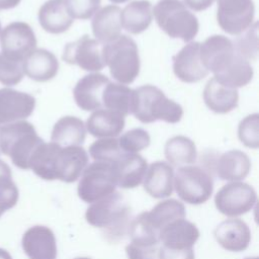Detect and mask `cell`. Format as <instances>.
<instances>
[{
	"mask_svg": "<svg viewBox=\"0 0 259 259\" xmlns=\"http://www.w3.org/2000/svg\"><path fill=\"white\" fill-rule=\"evenodd\" d=\"M164 154L173 166H186L194 163L197 158L194 142L184 136H175L169 139L165 144Z\"/></svg>",
	"mask_w": 259,
	"mask_h": 259,
	"instance_id": "cell-31",
	"label": "cell"
},
{
	"mask_svg": "<svg viewBox=\"0 0 259 259\" xmlns=\"http://www.w3.org/2000/svg\"><path fill=\"white\" fill-rule=\"evenodd\" d=\"M130 207L124 197L114 191L113 193L92 202L86 210L85 219L93 227L113 229L122 225L127 219Z\"/></svg>",
	"mask_w": 259,
	"mask_h": 259,
	"instance_id": "cell-8",
	"label": "cell"
},
{
	"mask_svg": "<svg viewBox=\"0 0 259 259\" xmlns=\"http://www.w3.org/2000/svg\"><path fill=\"white\" fill-rule=\"evenodd\" d=\"M258 23L252 24L244 34H239L233 42L235 51L247 61H255L258 56Z\"/></svg>",
	"mask_w": 259,
	"mask_h": 259,
	"instance_id": "cell-34",
	"label": "cell"
},
{
	"mask_svg": "<svg viewBox=\"0 0 259 259\" xmlns=\"http://www.w3.org/2000/svg\"><path fill=\"white\" fill-rule=\"evenodd\" d=\"M152 11L159 27L172 38L188 42L198 32L197 17L180 0H159Z\"/></svg>",
	"mask_w": 259,
	"mask_h": 259,
	"instance_id": "cell-5",
	"label": "cell"
},
{
	"mask_svg": "<svg viewBox=\"0 0 259 259\" xmlns=\"http://www.w3.org/2000/svg\"><path fill=\"white\" fill-rule=\"evenodd\" d=\"M160 259H195L193 249L176 250L160 246Z\"/></svg>",
	"mask_w": 259,
	"mask_h": 259,
	"instance_id": "cell-40",
	"label": "cell"
},
{
	"mask_svg": "<svg viewBox=\"0 0 259 259\" xmlns=\"http://www.w3.org/2000/svg\"><path fill=\"white\" fill-rule=\"evenodd\" d=\"M13 206V201L11 196L8 192L0 188V215L5 211L6 209Z\"/></svg>",
	"mask_w": 259,
	"mask_h": 259,
	"instance_id": "cell-42",
	"label": "cell"
},
{
	"mask_svg": "<svg viewBox=\"0 0 259 259\" xmlns=\"http://www.w3.org/2000/svg\"><path fill=\"white\" fill-rule=\"evenodd\" d=\"M86 138V127L82 119L76 116H63L54 125L51 140L61 147L80 146Z\"/></svg>",
	"mask_w": 259,
	"mask_h": 259,
	"instance_id": "cell-29",
	"label": "cell"
},
{
	"mask_svg": "<svg viewBox=\"0 0 259 259\" xmlns=\"http://www.w3.org/2000/svg\"><path fill=\"white\" fill-rule=\"evenodd\" d=\"M121 9L117 5H107L98 9L91 26L92 32L100 44L105 45L115 40L121 32Z\"/></svg>",
	"mask_w": 259,
	"mask_h": 259,
	"instance_id": "cell-21",
	"label": "cell"
},
{
	"mask_svg": "<svg viewBox=\"0 0 259 259\" xmlns=\"http://www.w3.org/2000/svg\"><path fill=\"white\" fill-rule=\"evenodd\" d=\"M202 96L205 105L215 113H227L238 106V90L220 84L213 77L206 82Z\"/></svg>",
	"mask_w": 259,
	"mask_h": 259,
	"instance_id": "cell-26",
	"label": "cell"
},
{
	"mask_svg": "<svg viewBox=\"0 0 259 259\" xmlns=\"http://www.w3.org/2000/svg\"><path fill=\"white\" fill-rule=\"evenodd\" d=\"M42 142L34 126L26 120L0 126V153L9 156L20 169H29L30 158Z\"/></svg>",
	"mask_w": 259,
	"mask_h": 259,
	"instance_id": "cell-3",
	"label": "cell"
},
{
	"mask_svg": "<svg viewBox=\"0 0 259 259\" xmlns=\"http://www.w3.org/2000/svg\"><path fill=\"white\" fill-rule=\"evenodd\" d=\"M251 169L248 155L240 150H230L223 153L215 163L219 178L227 181H239L247 177Z\"/></svg>",
	"mask_w": 259,
	"mask_h": 259,
	"instance_id": "cell-27",
	"label": "cell"
},
{
	"mask_svg": "<svg viewBox=\"0 0 259 259\" xmlns=\"http://www.w3.org/2000/svg\"><path fill=\"white\" fill-rule=\"evenodd\" d=\"M124 152L120 149L116 138H103L95 141L89 147V154L94 161L112 164Z\"/></svg>",
	"mask_w": 259,
	"mask_h": 259,
	"instance_id": "cell-33",
	"label": "cell"
},
{
	"mask_svg": "<svg viewBox=\"0 0 259 259\" xmlns=\"http://www.w3.org/2000/svg\"><path fill=\"white\" fill-rule=\"evenodd\" d=\"M35 107V98L11 88L0 89V124H7L28 117Z\"/></svg>",
	"mask_w": 259,
	"mask_h": 259,
	"instance_id": "cell-15",
	"label": "cell"
},
{
	"mask_svg": "<svg viewBox=\"0 0 259 259\" xmlns=\"http://www.w3.org/2000/svg\"><path fill=\"white\" fill-rule=\"evenodd\" d=\"M21 0H0V10L16 7Z\"/></svg>",
	"mask_w": 259,
	"mask_h": 259,
	"instance_id": "cell-43",
	"label": "cell"
},
{
	"mask_svg": "<svg viewBox=\"0 0 259 259\" xmlns=\"http://www.w3.org/2000/svg\"><path fill=\"white\" fill-rule=\"evenodd\" d=\"M185 214L184 204L174 198L160 201L150 211H144L147 222L158 233L170 223L184 219Z\"/></svg>",
	"mask_w": 259,
	"mask_h": 259,
	"instance_id": "cell-30",
	"label": "cell"
},
{
	"mask_svg": "<svg viewBox=\"0 0 259 259\" xmlns=\"http://www.w3.org/2000/svg\"><path fill=\"white\" fill-rule=\"evenodd\" d=\"M36 42L32 28L25 22H12L5 26L0 33L2 54L13 60L23 62L35 50Z\"/></svg>",
	"mask_w": 259,
	"mask_h": 259,
	"instance_id": "cell-11",
	"label": "cell"
},
{
	"mask_svg": "<svg viewBox=\"0 0 259 259\" xmlns=\"http://www.w3.org/2000/svg\"><path fill=\"white\" fill-rule=\"evenodd\" d=\"M173 167L163 161L152 163L146 171L143 184L146 192L154 198H164L173 191Z\"/></svg>",
	"mask_w": 259,
	"mask_h": 259,
	"instance_id": "cell-22",
	"label": "cell"
},
{
	"mask_svg": "<svg viewBox=\"0 0 259 259\" xmlns=\"http://www.w3.org/2000/svg\"><path fill=\"white\" fill-rule=\"evenodd\" d=\"M245 259H258V257H247Z\"/></svg>",
	"mask_w": 259,
	"mask_h": 259,
	"instance_id": "cell-47",
	"label": "cell"
},
{
	"mask_svg": "<svg viewBox=\"0 0 259 259\" xmlns=\"http://www.w3.org/2000/svg\"><path fill=\"white\" fill-rule=\"evenodd\" d=\"M131 113L143 123L163 120L176 123L183 116L180 104L169 99L154 85H143L133 90Z\"/></svg>",
	"mask_w": 259,
	"mask_h": 259,
	"instance_id": "cell-2",
	"label": "cell"
},
{
	"mask_svg": "<svg viewBox=\"0 0 259 259\" xmlns=\"http://www.w3.org/2000/svg\"><path fill=\"white\" fill-rule=\"evenodd\" d=\"M102 44L84 34L75 41L65 46L62 59L70 64L77 65L81 69L97 72L104 68L102 57Z\"/></svg>",
	"mask_w": 259,
	"mask_h": 259,
	"instance_id": "cell-12",
	"label": "cell"
},
{
	"mask_svg": "<svg viewBox=\"0 0 259 259\" xmlns=\"http://www.w3.org/2000/svg\"><path fill=\"white\" fill-rule=\"evenodd\" d=\"M109 79L99 73H92L82 77L74 87L73 96L76 104L85 111L102 108V95Z\"/></svg>",
	"mask_w": 259,
	"mask_h": 259,
	"instance_id": "cell-16",
	"label": "cell"
},
{
	"mask_svg": "<svg viewBox=\"0 0 259 259\" xmlns=\"http://www.w3.org/2000/svg\"><path fill=\"white\" fill-rule=\"evenodd\" d=\"M22 247L29 259L57 258L55 235L45 226H34L27 230L22 238Z\"/></svg>",
	"mask_w": 259,
	"mask_h": 259,
	"instance_id": "cell-18",
	"label": "cell"
},
{
	"mask_svg": "<svg viewBox=\"0 0 259 259\" xmlns=\"http://www.w3.org/2000/svg\"><path fill=\"white\" fill-rule=\"evenodd\" d=\"M38 21L47 32L58 34L68 30L74 19L64 0H49L38 10Z\"/></svg>",
	"mask_w": 259,
	"mask_h": 259,
	"instance_id": "cell-25",
	"label": "cell"
},
{
	"mask_svg": "<svg viewBox=\"0 0 259 259\" xmlns=\"http://www.w3.org/2000/svg\"><path fill=\"white\" fill-rule=\"evenodd\" d=\"M199 238L197 227L185 219L176 220L159 233L160 244L163 247L176 250L192 249Z\"/></svg>",
	"mask_w": 259,
	"mask_h": 259,
	"instance_id": "cell-20",
	"label": "cell"
},
{
	"mask_svg": "<svg viewBox=\"0 0 259 259\" xmlns=\"http://www.w3.org/2000/svg\"><path fill=\"white\" fill-rule=\"evenodd\" d=\"M0 30H1V24H0Z\"/></svg>",
	"mask_w": 259,
	"mask_h": 259,
	"instance_id": "cell-48",
	"label": "cell"
},
{
	"mask_svg": "<svg viewBox=\"0 0 259 259\" xmlns=\"http://www.w3.org/2000/svg\"><path fill=\"white\" fill-rule=\"evenodd\" d=\"M160 244L131 242L125 247L128 259H160Z\"/></svg>",
	"mask_w": 259,
	"mask_h": 259,
	"instance_id": "cell-39",
	"label": "cell"
},
{
	"mask_svg": "<svg viewBox=\"0 0 259 259\" xmlns=\"http://www.w3.org/2000/svg\"><path fill=\"white\" fill-rule=\"evenodd\" d=\"M257 201L255 189L245 183L234 181L224 185L214 196L217 209L231 218L250 211Z\"/></svg>",
	"mask_w": 259,
	"mask_h": 259,
	"instance_id": "cell-9",
	"label": "cell"
},
{
	"mask_svg": "<svg viewBox=\"0 0 259 259\" xmlns=\"http://www.w3.org/2000/svg\"><path fill=\"white\" fill-rule=\"evenodd\" d=\"M0 155H1V153H0Z\"/></svg>",
	"mask_w": 259,
	"mask_h": 259,
	"instance_id": "cell-49",
	"label": "cell"
},
{
	"mask_svg": "<svg viewBox=\"0 0 259 259\" xmlns=\"http://www.w3.org/2000/svg\"><path fill=\"white\" fill-rule=\"evenodd\" d=\"M70 15L77 19H89L97 12L101 0H64Z\"/></svg>",
	"mask_w": 259,
	"mask_h": 259,
	"instance_id": "cell-38",
	"label": "cell"
},
{
	"mask_svg": "<svg viewBox=\"0 0 259 259\" xmlns=\"http://www.w3.org/2000/svg\"><path fill=\"white\" fill-rule=\"evenodd\" d=\"M199 54L204 68L224 86L237 89L246 86L253 78L250 62L235 51L233 41L227 36H208L200 44Z\"/></svg>",
	"mask_w": 259,
	"mask_h": 259,
	"instance_id": "cell-1",
	"label": "cell"
},
{
	"mask_svg": "<svg viewBox=\"0 0 259 259\" xmlns=\"http://www.w3.org/2000/svg\"><path fill=\"white\" fill-rule=\"evenodd\" d=\"M109 1H111L112 3H115V4H119V3H124L128 0H109Z\"/></svg>",
	"mask_w": 259,
	"mask_h": 259,
	"instance_id": "cell-45",
	"label": "cell"
},
{
	"mask_svg": "<svg viewBox=\"0 0 259 259\" xmlns=\"http://www.w3.org/2000/svg\"><path fill=\"white\" fill-rule=\"evenodd\" d=\"M217 242L227 251L241 252L248 248L251 232L248 225L240 219H229L214 229Z\"/></svg>",
	"mask_w": 259,
	"mask_h": 259,
	"instance_id": "cell-19",
	"label": "cell"
},
{
	"mask_svg": "<svg viewBox=\"0 0 259 259\" xmlns=\"http://www.w3.org/2000/svg\"><path fill=\"white\" fill-rule=\"evenodd\" d=\"M117 140L124 153H138L149 147L151 143L150 135L143 128L130 130Z\"/></svg>",
	"mask_w": 259,
	"mask_h": 259,
	"instance_id": "cell-36",
	"label": "cell"
},
{
	"mask_svg": "<svg viewBox=\"0 0 259 259\" xmlns=\"http://www.w3.org/2000/svg\"><path fill=\"white\" fill-rule=\"evenodd\" d=\"M217 20L227 33L239 35L253 23L255 6L253 0H217Z\"/></svg>",
	"mask_w": 259,
	"mask_h": 259,
	"instance_id": "cell-10",
	"label": "cell"
},
{
	"mask_svg": "<svg viewBox=\"0 0 259 259\" xmlns=\"http://www.w3.org/2000/svg\"><path fill=\"white\" fill-rule=\"evenodd\" d=\"M238 137L241 143L251 149L259 147V114L252 113L244 117L238 126Z\"/></svg>",
	"mask_w": 259,
	"mask_h": 259,
	"instance_id": "cell-35",
	"label": "cell"
},
{
	"mask_svg": "<svg viewBox=\"0 0 259 259\" xmlns=\"http://www.w3.org/2000/svg\"><path fill=\"white\" fill-rule=\"evenodd\" d=\"M24 74L36 82H47L53 79L59 70L56 56L48 50L35 49L23 60Z\"/></svg>",
	"mask_w": 259,
	"mask_h": 259,
	"instance_id": "cell-23",
	"label": "cell"
},
{
	"mask_svg": "<svg viewBox=\"0 0 259 259\" xmlns=\"http://www.w3.org/2000/svg\"><path fill=\"white\" fill-rule=\"evenodd\" d=\"M153 18L152 4L148 0H135L125 5L120 13L121 27L132 34L145 31Z\"/></svg>",
	"mask_w": 259,
	"mask_h": 259,
	"instance_id": "cell-28",
	"label": "cell"
},
{
	"mask_svg": "<svg viewBox=\"0 0 259 259\" xmlns=\"http://www.w3.org/2000/svg\"><path fill=\"white\" fill-rule=\"evenodd\" d=\"M132 98L133 89L120 83L109 82L103 91L102 107L126 116L131 113Z\"/></svg>",
	"mask_w": 259,
	"mask_h": 259,
	"instance_id": "cell-32",
	"label": "cell"
},
{
	"mask_svg": "<svg viewBox=\"0 0 259 259\" xmlns=\"http://www.w3.org/2000/svg\"><path fill=\"white\" fill-rule=\"evenodd\" d=\"M104 65L110 75L120 84H131L140 73V57L136 41L124 34L102 46Z\"/></svg>",
	"mask_w": 259,
	"mask_h": 259,
	"instance_id": "cell-4",
	"label": "cell"
},
{
	"mask_svg": "<svg viewBox=\"0 0 259 259\" xmlns=\"http://www.w3.org/2000/svg\"><path fill=\"white\" fill-rule=\"evenodd\" d=\"M116 185L128 189L140 185L145 177L148 164L138 153H123L112 164Z\"/></svg>",
	"mask_w": 259,
	"mask_h": 259,
	"instance_id": "cell-17",
	"label": "cell"
},
{
	"mask_svg": "<svg viewBox=\"0 0 259 259\" xmlns=\"http://www.w3.org/2000/svg\"><path fill=\"white\" fill-rule=\"evenodd\" d=\"M85 127L95 138H116L124 127V116L116 111L100 108L87 118Z\"/></svg>",
	"mask_w": 259,
	"mask_h": 259,
	"instance_id": "cell-24",
	"label": "cell"
},
{
	"mask_svg": "<svg viewBox=\"0 0 259 259\" xmlns=\"http://www.w3.org/2000/svg\"><path fill=\"white\" fill-rule=\"evenodd\" d=\"M0 259H11V257L5 250L0 249Z\"/></svg>",
	"mask_w": 259,
	"mask_h": 259,
	"instance_id": "cell-44",
	"label": "cell"
},
{
	"mask_svg": "<svg viewBox=\"0 0 259 259\" xmlns=\"http://www.w3.org/2000/svg\"><path fill=\"white\" fill-rule=\"evenodd\" d=\"M200 44L191 41L173 56V71L178 79L185 83H195L208 75L200 60Z\"/></svg>",
	"mask_w": 259,
	"mask_h": 259,
	"instance_id": "cell-14",
	"label": "cell"
},
{
	"mask_svg": "<svg viewBox=\"0 0 259 259\" xmlns=\"http://www.w3.org/2000/svg\"><path fill=\"white\" fill-rule=\"evenodd\" d=\"M173 187L184 202L201 204L209 199L213 181L209 173L199 166H181L173 178Z\"/></svg>",
	"mask_w": 259,
	"mask_h": 259,
	"instance_id": "cell-6",
	"label": "cell"
},
{
	"mask_svg": "<svg viewBox=\"0 0 259 259\" xmlns=\"http://www.w3.org/2000/svg\"><path fill=\"white\" fill-rule=\"evenodd\" d=\"M74 259H90V258H87V257H78V258H74Z\"/></svg>",
	"mask_w": 259,
	"mask_h": 259,
	"instance_id": "cell-46",
	"label": "cell"
},
{
	"mask_svg": "<svg viewBox=\"0 0 259 259\" xmlns=\"http://www.w3.org/2000/svg\"><path fill=\"white\" fill-rule=\"evenodd\" d=\"M88 154L81 146H60L55 159V180L75 182L88 165Z\"/></svg>",
	"mask_w": 259,
	"mask_h": 259,
	"instance_id": "cell-13",
	"label": "cell"
},
{
	"mask_svg": "<svg viewBox=\"0 0 259 259\" xmlns=\"http://www.w3.org/2000/svg\"><path fill=\"white\" fill-rule=\"evenodd\" d=\"M116 186L112 165L95 161L82 172L77 192L83 201L92 203L113 193Z\"/></svg>",
	"mask_w": 259,
	"mask_h": 259,
	"instance_id": "cell-7",
	"label": "cell"
},
{
	"mask_svg": "<svg viewBox=\"0 0 259 259\" xmlns=\"http://www.w3.org/2000/svg\"><path fill=\"white\" fill-rule=\"evenodd\" d=\"M23 62L10 59L0 54V83L6 86L18 84L24 75Z\"/></svg>",
	"mask_w": 259,
	"mask_h": 259,
	"instance_id": "cell-37",
	"label": "cell"
},
{
	"mask_svg": "<svg viewBox=\"0 0 259 259\" xmlns=\"http://www.w3.org/2000/svg\"><path fill=\"white\" fill-rule=\"evenodd\" d=\"M214 0H183L185 6L194 11H202L212 5Z\"/></svg>",
	"mask_w": 259,
	"mask_h": 259,
	"instance_id": "cell-41",
	"label": "cell"
}]
</instances>
